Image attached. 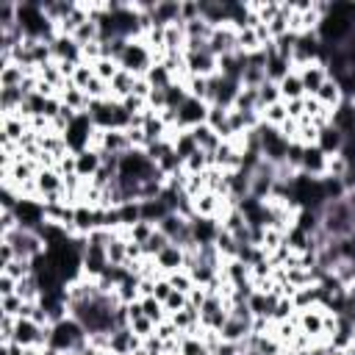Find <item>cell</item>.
Masks as SVG:
<instances>
[{
	"instance_id": "obj_1",
	"label": "cell",
	"mask_w": 355,
	"mask_h": 355,
	"mask_svg": "<svg viewBox=\"0 0 355 355\" xmlns=\"http://www.w3.org/2000/svg\"><path fill=\"white\" fill-rule=\"evenodd\" d=\"M47 347L67 355V352H86L89 349V330L75 319V316H67L55 324H50V333H47Z\"/></svg>"
},
{
	"instance_id": "obj_2",
	"label": "cell",
	"mask_w": 355,
	"mask_h": 355,
	"mask_svg": "<svg viewBox=\"0 0 355 355\" xmlns=\"http://www.w3.org/2000/svg\"><path fill=\"white\" fill-rule=\"evenodd\" d=\"M92 133H94V122L89 114H78L67 130H64V144L69 153H80V150H89V141H92Z\"/></svg>"
},
{
	"instance_id": "obj_3",
	"label": "cell",
	"mask_w": 355,
	"mask_h": 355,
	"mask_svg": "<svg viewBox=\"0 0 355 355\" xmlns=\"http://www.w3.org/2000/svg\"><path fill=\"white\" fill-rule=\"evenodd\" d=\"M208 103L205 100H197V97H186L183 105L175 111L178 114V130H191L197 125H202L208 119Z\"/></svg>"
},
{
	"instance_id": "obj_4",
	"label": "cell",
	"mask_w": 355,
	"mask_h": 355,
	"mask_svg": "<svg viewBox=\"0 0 355 355\" xmlns=\"http://www.w3.org/2000/svg\"><path fill=\"white\" fill-rule=\"evenodd\" d=\"M300 72V80H302V89H305V97H316V92L322 89V83L330 78L327 75V64L324 61H311L305 67H297Z\"/></svg>"
},
{
	"instance_id": "obj_5",
	"label": "cell",
	"mask_w": 355,
	"mask_h": 355,
	"mask_svg": "<svg viewBox=\"0 0 355 355\" xmlns=\"http://www.w3.org/2000/svg\"><path fill=\"white\" fill-rule=\"evenodd\" d=\"M316 147L330 158V155H341L344 147H347V136L330 122L324 128H319V136H316Z\"/></svg>"
},
{
	"instance_id": "obj_6",
	"label": "cell",
	"mask_w": 355,
	"mask_h": 355,
	"mask_svg": "<svg viewBox=\"0 0 355 355\" xmlns=\"http://www.w3.org/2000/svg\"><path fill=\"white\" fill-rule=\"evenodd\" d=\"M141 344H144V341H141L130 327H119V330H114L111 338H108V352H111V355H133Z\"/></svg>"
},
{
	"instance_id": "obj_7",
	"label": "cell",
	"mask_w": 355,
	"mask_h": 355,
	"mask_svg": "<svg viewBox=\"0 0 355 355\" xmlns=\"http://www.w3.org/2000/svg\"><path fill=\"white\" fill-rule=\"evenodd\" d=\"M75 155V175L86 183H92V178L100 172L103 166V155L97 150H80V153H72Z\"/></svg>"
},
{
	"instance_id": "obj_8",
	"label": "cell",
	"mask_w": 355,
	"mask_h": 355,
	"mask_svg": "<svg viewBox=\"0 0 355 355\" xmlns=\"http://www.w3.org/2000/svg\"><path fill=\"white\" fill-rule=\"evenodd\" d=\"M297 322L302 327V336H308V338L324 336V308H305V311H300Z\"/></svg>"
},
{
	"instance_id": "obj_9",
	"label": "cell",
	"mask_w": 355,
	"mask_h": 355,
	"mask_svg": "<svg viewBox=\"0 0 355 355\" xmlns=\"http://www.w3.org/2000/svg\"><path fill=\"white\" fill-rule=\"evenodd\" d=\"M183 263H186V250L178 247V244H169V247H164L155 255V269H164L169 275L178 272V269H183Z\"/></svg>"
},
{
	"instance_id": "obj_10",
	"label": "cell",
	"mask_w": 355,
	"mask_h": 355,
	"mask_svg": "<svg viewBox=\"0 0 355 355\" xmlns=\"http://www.w3.org/2000/svg\"><path fill=\"white\" fill-rule=\"evenodd\" d=\"M189 133L194 136V141H197V147H200L202 153H211V155H214V153H216V147L222 144V139H219V133H216V130H214V128H211L208 122H202V125H197V128H191Z\"/></svg>"
},
{
	"instance_id": "obj_11",
	"label": "cell",
	"mask_w": 355,
	"mask_h": 355,
	"mask_svg": "<svg viewBox=\"0 0 355 355\" xmlns=\"http://www.w3.org/2000/svg\"><path fill=\"white\" fill-rule=\"evenodd\" d=\"M133 86H136V75H130V72H125V69H119L116 75H114V80L108 83V89H111V100H125L128 94H133Z\"/></svg>"
},
{
	"instance_id": "obj_12",
	"label": "cell",
	"mask_w": 355,
	"mask_h": 355,
	"mask_svg": "<svg viewBox=\"0 0 355 355\" xmlns=\"http://www.w3.org/2000/svg\"><path fill=\"white\" fill-rule=\"evenodd\" d=\"M277 89H280L283 103H288V100H302V97H305V89H302V80H300V72H297V69H291V72L277 83Z\"/></svg>"
},
{
	"instance_id": "obj_13",
	"label": "cell",
	"mask_w": 355,
	"mask_h": 355,
	"mask_svg": "<svg viewBox=\"0 0 355 355\" xmlns=\"http://www.w3.org/2000/svg\"><path fill=\"white\" fill-rule=\"evenodd\" d=\"M316 100H319L324 108H338V105H341V100H344V89L338 86V80L327 78V80L322 83V89L316 92Z\"/></svg>"
},
{
	"instance_id": "obj_14",
	"label": "cell",
	"mask_w": 355,
	"mask_h": 355,
	"mask_svg": "<svg viewBox=\"0 0 355 355\" xmlns=\"http://www.w3.org/2000/svg\"><path fill=\"white\" fill-rule=\"evenodd\" d=\"M128 239H119L116 233H111V241H108V247H105V252H108V266H128Z\"/></svg>"
},
{
	"instance_id": "obj_15",
	"label": "cell",
	"mask_w": 355,
	"mask_h": 355,
	"mask_svg": "<svg viewBox=\"0 0 355 355\" xmlns=\"http://www.w3.org/2000/svg\"><path fill=\"white\" fill-rule=\"evenodd\" d=\"M286 119H288V111H286V103H283V100L261 111V122L269 125V128H280Z\"/></svg>"
},
{
	"instance_id": "obj_16",
	"label": "cell",
	"mask_w": 355,
	"mask_h": 355,
	"mask_svg": "<svg viewBox=\"0 0 355 355\" xmlns=\"http://www.w3.org/2000/svg\"><path fill=\"white\" fill-rule=\"evenodd\" d=\"M166 280H169V283H172V288H175V291H180V294H191V288L197 286L189 269H178V272L166 275Z\"/></svg>"
},
{
	"instance_id": "obj_17",
	"label": "cell",
	"mask_w": 355,
	"mask_h": 355,
	"mask_svg": "<svg viewBox=\"0 0 355 355\" xmlns=\"http://www.w3.org/2000/svg\"><path fill=\"white\" fill-rule=\"evenodd\" d=\"M283 97H280V89H277V83H272V80H266L261 89H258V108L263 111V108H269V105H275V103H280Z\"/></svg>"
},
{
	"instance_id": "obj_18",
	"label": "cell",
	"mask_w": 355,
	"mask_h": 355,
	"mask_svg": "<svg viewBox=\"0 0 355 355\" xmlns=\"http://www.w3.org/2000/svg\"><path fill=\"white\" fill-rule=\"evenodd\" d=\"M169 244H172V241H169V239L155 227V230H153V236L141 244V250H144V255H147V258H155V255H158L164 247H169Z\"/></svg>"
},
{
	"instance_id": "obj_19",
	"label": "cell",
	"mask_w": 355,
	"mask_h": 355,
	"mask_svg": "<svg viewBox=\"0 0 355 355\" xmlns=\"http://www.w3.org/2000/svg\"><path fill=\"white\" fill-rule=\"evenodd\" d=\"M92 67H94V75H97V78H103L105 83H111V80H114V75L119 72V64H116L114 58H100V61H94Z\"/></svg>"
},
{
	"instance_id": "obj_20",
	"label": "cell",
	"mask_w": 355,
	"mask_h": 355,
	"mask_svg": "<svg viewBox=\"0 0 355 355\" xmlns=\"http://www.w3.org/2000/svg\"><path fill=\"white\" fill-rule=\"evenodd\" d=\"M153 230H155V225H153V222H136L133 227H128V233H130V239H128V241L144 244V241L153 236Z\"/></svg>"
},
{
	"instance_id": "obj_21",
	"label": "cell",
	"mask_w": 355,
	"mask_h": 355,
	"mask_svg": "<svg viewBox=\"0 0 355 355\" xmlns=\"http://www.w3.org/2000/svg\"><path fill=\"white\" fill-rule=\"evenodd\" d=\"M3 300V316H14L19 319L22 316V308H25V300L19 294H11V297H0Z\"/></svg>"
},
{
	"instance_id": "obj_22",
	"label": "cell",
	"mask_w": 355,
	"mask_h": 355,
	"mask_svg": "<svg viewBox=\"0 0 355 355\" xmlns=\"http://www.w3.org/2000/svg\"><path fill=\"white\" fill-rule=\"evenodd\" d=\"M186 305H189V294L172 291V294L166 297V302H164V311H166V316H172V313H178V311H183Z\"/></svg>"
},
{
	"instance_id": "obj_23",
	"label": "cell",
	"mask_w": 355,
	"mask_h": 355,
	"mask_svg": "<svg viewBox=\"0 0 355 355\" xmlns=\"http://www.w3.org/2000/svg\"><path fill=\"white\" fill-rule=\"evenodd\" d=\"M130 330L144 341V338L155 336V322H153V319H147V316H141V319H133V322H130Z\"/></svg>"
},
{
	"instance_id": "obj_24",
	"label": "cell",
	"mask_w": 355,
	"mask_h": 355,
	"mask_svg": "<svg viewBox=\"0 0 355 355\" xmlns=\"http://www.w3.org/2000/svg\"><path fill=\"white\" fill-rule=\"evenodd\" d=\"M291 311H297L294 300H291V297H280V300H277V305H275L272 319H275V322H286V319L291 316Z\"/></svg>"
},
{
	"instance_id": "obj_25",
	"label": "cell",
	"mask_w": 355,
	"mask_h": 355,
	"mask_svg": "<svg viewBox=\"0 0 355 355\" xmlns=\"http://www.w3.org/2000/svg\"><path fill=\"white\" fill-rule=\"evenodd\" d=\"M172 291H175L172 283H169L166 277H158V280H155V288H153V297H155L158 302H166V297H169Z\"/></svg>"
},
{
	"instance_id": "obj_26",
	"label": "cell",
	"mask_w": 355,
	"mask_h": 355,
	"mask_svg": "<svg viewBox=\"0 0 355 355\" xmlns=\"http://www.w3.org/2000/svg\"><path fill=\"white\" fill-rule=\"evenodd\" d=\"M17 294V280L8 275H0V297H11Z\"/></svg>"
},
{
	"instance_id": "obj_27",
	"label": "cell",
	"mask_w": 355,
	"mask_h": 355,
	"mask_svg": "<svg viewBox=\"0 0 355 355\" xmlns=\"http://www.w3.org/2000/svg\"><path fill=\"white\" fill-rule=\"evenodd\" d=\"M352 100H355V97H352Z\"/></svg>"
}]
</instances>
